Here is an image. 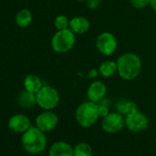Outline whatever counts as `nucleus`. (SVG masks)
I'll use <instances>...</instances> for the list:
<instances>
[{
    "mask_svg": "<svg viewBox=\"0 0 156 156\" xmlns=\"http://www.w3.org/2000/svg\"><path fill=\"white\" fill-rule=\"evenodd\" d=\"M117 73L124 80H133L142 72L143 63L141 58L133 52H126L121 55L116 60Z\"/></svg>",
    "mask_w": 156,
    "mask_h": 156,
    "instance_id": "1",
    "label": "nucleus"
},
{
    "mask_svg": "<svg viewBox=\"0 0 156 156\" xmlns=\"http://www.w3.org/2000/svg\"><path fill=\"white\" fill-rule=\"evenodd\" d=\"M21 144L23 149L30 154H39L43 153L48 145L46 133L36 126H31L22 133Z\"/></svg>",
    "mask_w": 156,
    "mask_h": 156,
    "instance_id": "2",
    "label": "nucleus"
},
{
    "mask_svg": "<svg viewBox=\"0 0 156 156\" xmlns=\"http://www.w3.org/2000/svg\"><path fill=\"white\" fill-rule=\"evenodd\" d=\"M75 118L78 124L83 128H90L93 126L100 118L98 104L90 101L80 103L76 109Z\"/></svg>",
    "mask_w": 156,
    "mask_h": 156,
    "instance_id": "3",
    "label": "nucleus"
},
{
    "mask_svg": "<svg viewBox=\"0 0 156 156\" xmlns=\"http://www.w3.org/2000/svg\"><path fill=\"white\" fill-rule=\"evenodd\" d=\"M76 43V35L69 29L57 30L51 38V48L53 51L58 54H64L70 51Z\"/></svg>",
    "mask_w": 156,
    "mask_h": 156,
    "instance_id": "4",
    "label": "nucleus"
},
{
    "mask_svg": "<svg viewBox=\"0 0 156 156\" xmlns=\"http://www.w3.org/2000/svg\"><path fill=\"white\" fill-rule=\"evenodd\" d=\"M60 96L58 91L52 86L43 85L36 93L37 105L44 111H52L59 103Z\"/></svg>",
    "mask_w": 156,
    "mask_h": 156,
    "instance_id": "5",
    "label": "nucleus"
},
{
    "mask_svg": "<svg viewBox=\"0 0 156 156\" xmlns=\"http://www.w3.org/2000/svg\"><path fill=\"white\" fill-rule=\"evenodd\" d=\"M95 45L101 54L109 57L116 51L118 47V41L116 37L112 33L105 31L101 33L97 37Z\"/></svg>",
    "mask_w": 156,
    "mask_h": 156,
    "instance_id": "6",
    "label": "nucleus"
},
{
    "mask_svg": "<svg viewBox=\"0 0 156 156\" xmlns=\"http://www.w3.org/2000/svg\"><path fill=\"white\" fill-rule=\"evenodd\" d=\"M125 126V117L121 113L114 112H110L107 116L102 118L101 121V129L111 134L118 133Z\"/></svg>",
    "mask_w": 156,
    "mask_h": 156,
    "instance_id": "7",
    "label": "nucleus"
},
{
    "mask_svg": "<svg viewBox=\"0 0 156 156\" xmlns=\"http://www.w3.org/2000/svg\"><path fill=\"white\" fill-rule=\"evenodd\" d=\"M149 125L148 117L142 112L137 111L130 115L125 116V126L134 133L144 132Z\"/></svg>",
    "mask_w": 156,
    "mask_h": 156,
    "instance_id": "8",
    "label": "nucleus"
},
{
    "mask_svg": "<svg viewBox=\"0 0 156 156\" xmlns=\"http://www.w3.org/2000/svg\"><path fill=\"white\" fill-rule=\"evenodd\" d=\"M58 123V115L52 111H44L36 118V127L46 133L53 131Z\"/></svg>",
    "mask_w": 156,
    "mask_h": 156,
    "instance_id": "9",
    "label": "nucleus"
},
{
    "mask_svg": "<svg viewBox=\"0 0 156 156\" xmlns=\"http://www.w3.org/2000/svg\"><path fill=\"white\" fill-rule=\"evenodd\" d=\"M7 124L8 128L16 133H24L32 126L29 117L21 113L12 115L9 118Z\"/></svg>",
    "mask_w": 156,
    "mask_h": 156,
    "instance_id": "10",
    "label": "nucleus"
},
{
    "mask_svg": "<svg viewBox=\"0 0 156 156\" xmlns=\"http://www.w3.org/2000/svg\"><path fill=\"white\" fill-rule=\"evenodd\" d=\"M107 94V86L101 80L92 81L87 90V98L90 101L99 103Z\"/></svg>",
    "mask_w": 156,
    "mask_h": 156,
    "instance_id": "11",
    "label": "nucleus"
},
{
    "mask_svg": "<svg viewBox=\"0 0 156 156\" xmlns=\"http://www.w3.org/2000/svg\"><path fill=\"white\" fill-rule=\"evenodd\" d=\"M69 28L75 35H82L88 32L90 28V20L82 16H77L69 19Z\"/></svg>",
    "mask_w": 156,
    "mask_h": 156,
    "instance_id": "12",
    "label": "nucleus"
},
{
    "mask_svg": "<svg viewBox=\"0 0 156 156\" xmlns=\"http://www.w3.org/2000/svg\"><path fill=\"white\" fill-rule=\"evenodd\" d=\"M48 156H73V147L64 141L56 142L50 146Z\"/></svg>",
    "mask_w": 156,
    "mask_h": 156,
    "instance_id": "13",
    "label": "nucleus"
},
{
    "mask_svg": "<svg viewBox=\"0 0 156 156\" xmlns=\"http://www.w3.org/2000/svg\"><path fill=\"white\" fill-rule=\"evenodd\" d=\"M23 84H24V90L35 94L43 87V82L41 79L35 74L27 75L24 79Z\"/></svg>",
    "mask_w": 156,
    "mask_h": 156,
    "instance_id": "14",
    "label": "nucleus"
},
{
    "mask_svg": "<svg viewBox=\"0 0 156 156\" xmlns=\"http://www.w3.org/2000/svg\"><path fill=\"white\" fill-rule=\"evenodd\" d=\"M16 101L17 104L23 109H30L37 104L36 94L26 90H23L21 92H19Z\"/></svg>",
    "mask_w": 156,
    "mask_h": 156,
    "instance_id": "15",
    "label": "nucleus"
},
{
    "mask_svg": "<svg viewBox=\"0 0 156 156\" xmlns=\"http://www.w3.org/2000/svg\"><path fill=\"white\" fill-rule=\"evenodd\" d=\"M116 111L117 112L121 113L124 117L127 115H130L138 110V106L134 101H128V100H121L116 104Z\"/></svg>",
    "mask_w": 156,
    "mask_h": 156,
    "instance_id": "16",
    "label": "nucleus"
},
{
    "mask_svg": "<svg viewBox=\"0 0 156 156\" xmlns=\"http://www.w3.org/2000/svg\"><path fill=\"white\" fill-rule=\"evenodd\" d=\"M32 19H33V15L31 11L27 8L20 9L15 16V22L16 26H18L19 27H28L31 24Z\"/></svg>",
    "mask_w": 156,
    "mask_h": 156,
    "instance_id": "17",
    "label": "nucleus"
},
{
    "mask_svg": "<svg viewBox=\"0 0 156 156\" xmlns=\"http://www.w3.org/2000/svg\"><path fill=\"white\" fill-rule=\"evenodd\" d=\"M99 73L103 78H111L117 73V63L114 60H104L99 67Z\"/></svg>",
    "mask_w": 156,
    "mask_h": 156,
    "instance_id": "18",
    "label": "nucleus"
},
{
    "mask_svg": "<svg viewBox=\"0 0 156 156\" xmlns=\"http://www.w3.org/2000/svg\"><path fill=\"white\" fill-rule=\"evenodd\" d=\"M73 156H92V147L88 143H79L73 147Z\"/></svg>",
    "mask_w": 156,
    "mask_h": 156,
    "instance_id": "19",
    "label": "nucleus"
},
{
    "mask_svg": "<svg viewBox=\"0 0 156 156\" xmlns=\"http://www.w3.org/2000/svg\"><path fill=\"white\" fill-rule=\"evenodd\" d=\"M54 26L57 30L67 29V28H69V19L64 15H59L55 18Z\"/></svg>",
    "mask_w": 156,
    "mask_h": 156,
    "instance_id": "20",
    "label": "nucleus"
},
{
    "mask_svg": "<svg viewBox=\"0 0 156 156\" xmlns=\"http://www.w3.org/2000/svg\"><path fill=\"white\" fill-rule=\"evenodd\" d=\"M105 99V98H104ZM104 99L102 101H101L98 104V112H99V116L103 118L105 116H107L111 112H110V109H109V106L108 104L104 101Z\"/></svg>",
    "mask_w": 156,
    "mask_h": 156,
    "instance_id": "21",
    "label": "nucleus"
},
{
    "mask_svg": "<svg viewBox=\"0 0 156 156\" xmlns=\"http://www.w3.org/2000/svg\"><path fill=\"white\" fill-rule=\"evenodd\" d=\"M130 3L135 9H143L150 5V0H130Z\"/></svg>",
    "mask_w": 156,
    "mask_h": 156,
    "instance_id": "22",
    "label": "nucleus"
},
{
    "mask_svg": "<svg viewBox=\"0 0 156 156\" xmlns=\"http://www.w3.org/2000/svg\"><path fill=\"white\" fill-rule=\"evenodd\" d=\"M101 4V0H87L86 5L90 9H97Z\"/></svg>",
    "mask_w": 156,
    "mask_h": 156,
    "instance_id": "23",
    "label": "nucleus"
},
{
    "mask_svg": "<svg viewBox=\"0 0 156 156\" xmlns=\"http://www.w3.org/2000/svg\"><path fill=\"white\" fill-rule=\"evenodd\" d=\"M99 70L96 69H91L89 72H88V78L90 79H95L98 75H99Z\"/></svg>",
    "mask_w": 156,
    "mask_h": 156,
    "instance_id": "24",
    "label": "nucleus"
},
{
    "mask_svg": "<svg viewBox=\"0 0 156 156\" xmlns=\"http://www.w3.org/2000/svg\"><path fill=\"white\" fill-rule=\"evenodd\" d=\"M150 6L156 12V0H150Z\"/></svg>",
    "mask_w": 156,
    "mask_h": 156,
    "instance_id": "25",
    "label": "nucleus"
},
{
    "mask_svg": "<svg viewBox=\"0 0 156 156\" xmlns=\"http://www.w3.org/2000/svg\"><path fill=\"white\" fill-rule=\"evenodd\" d=\"M76 1H78V2H86L87 0H76Z\"/></svg>",
    "mask_w": 156,
    "mask_h": 156,
    "instance_id": "26",
    "label": "nucleus"
}]
</instances>
